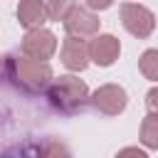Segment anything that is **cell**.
<instances>
[{"label":"cell","instance_id":"cell-1","mask_svg":"<svg viewBox=\"0 0 158 158\" xmlns=\"http://www.w3.org/2000/svg\"><path fill=\"white\" fill-rule=\"evenodd\" d=\"M2 74L22 91L27 94H40L49 86L54 79L49 62H37L30 57H5L2 59Z\"/></svg>","mask_w":158,"mask_h":158},{"label":"cell","instance_id":"cell-2","mask_svg":"<svg viewBox=\"0 0 158 158\" xmlns=\"http://www.w3.org/2000/svg\"><path fill=\"white\" fill-rule=\"evenodd\" d=\"M44 91H47L49 104L54 109L64 111V114L79 111L86 104V99H89V86L79 77H74V74H64L59 79H52Z\"/></svg>","mask_w":158,"mask_h":158},{"label":"cell","instance_id":"cell-3","mask_svg":"<svg viewBox=\"0 0 158 158\" xmlns=\"http://www.w3.org/2000/svg\"><path fill=\"white\" fill-rule=\"evenodd\" d=\"M121 22H123L126 32L138 37V40L151 37L156 30V15L146 5H138V2H123L121 5Z\"/></svg>","mask_w":158,"mask_h":158},{"label":"cell","instance_id":"cell-4","mask_svg":"<svg viewBox=\"0 0 158 158\" xmlns=\"http://www.w3.org/2000/svg\"><path fill=\"white\" fill-rule=\"evenodd\" d=\"M86 101H89L99 114H104V116H118V114H123V109L128 106V94H126V89L118 86V84H104V86H99Z\"/></svg>","mask_w":158,"mask_h":158},{"label":"cell","instance_id":"cell-5","mask_svg":"<svg viewBox=\"0 0 158 158\" xmlns=\"http://www.w3.org/2000/svg\"><path fill=\"white\" fill-rule=\"evenodd\" d=\"M57 52V37L52 30L37 27V30H27L22 37V57L37 59V62H47L52 54Z\"/></svg>","mask_w":158,"mask_h":158},{"label":"cell","instance_id":"cell-6","mask_svg":"<svg viewBox=\"0 0 158 158\" xmlns=\"http://www.w3.org/2000/svg\"><path fill=\"white\" fill-rule=\"evenodd\" d=\"M86 54H89V62H94L99 67H111L118 59V54H121V42L114 35L96 32L86 42Z\"/></svg>","mask_w":158,"mask_h":158},{"label":"cell","instance_id":"cell-7","mask_svg":"<svg viewBox=\"0 0 158 158\" xmlns=\"http://www.w3.org/2000/svg\"><path fill=\"white\" fill-rule=\"evenodd\" d=\"M62 25H64V30H67V35L69 37H79V40H86V37H94L96 32H99V25H101V20L96 17V12H91V10H86V7H74L64 20H62Z\"/></svg>","mask_w":158,"mask_h":158},{"label":"cell","instance_id":"cell-8","mask_svg":"<svg viewBox=\"0 0 158 158\" xmlns=\"http://www.w3.org/2000/svg\"><path fill=\"white\" fill-rule=\"evenodd\" d=\"M59 59L69 72H84L89 67V54H86V42L79 37H64L62 49H59Z\"/></svg>","mask_w":158,"mask_h":158},{"label":"cell","instance_id":"cell-9","mask_svg":"<svg viewBox=\"0 0 158 158\" xmlns=\"http://www.w3.org/2000/svg\"><path fill=\"white\" fill-rule=\"evenodd\" d=\"M17 22L27 30H37L47 22L44 0H20L17 2Z\"/></svg>","mask_w":158,"mask_h":158},{"label":"cell","instance_id":"cell-10","mask_svg":"<svg viewBox=\"0 0 158 158\" xmlns=\"http://www.w3.org/2000/svg\"><path fill=\"white\" fill-rule=\"evenodd\" d=\"M35 158H72V151L67 148V143L64 141H59V138H44L40 146H37V151H35Z\"/></svg>","mask_w":158,"mask_h":158},{"label":"cell","instance_id":"cell-11","mask_svg":"<svg viewBox=\"0 0 158 158\" xmlns=\"http://www.w3.org/2000/svg\"><path fill=\"white\" fill-rule=\"evenodd\" d=\"M141 143L148 151L158 148V116L156 114H148L143 118V123H141Z\"/></svg>","mask_w":158,"mask_h":158},{"label":"cell","instance_id":"cell-12","mask_svg":"<svg viewBox=\"0 0 158 158\" xmlns=\"http://www.w3.org/2000/svg\"><path fill=\"white\" fill-rule=\"evenodd\" d=\"M77 7V0H44V12H47V20H64L72 10Z\"/></svg>","mask_w":158,"mask_h":158},{"label":"cell","instance_id":"cell-13","mask_svg":"<svg viewBox=\"0 0 158 158\" xmlns=\"http://www.w3.org/2000/svg\"><path fill=\"white\" fill-rule=\"evenodd\" d=\"M138 69L148 81L158 79V49H146L138 59Z\"/></svg>","mask_w":158,"mask_h":158},{"label":"cell","instance_id":"cell-14","mask_svg":"<svg viewBox=\"0 0 158 158\" xmlns=\"http://www.w3.org/2000/svg\"><path fill=\"white\" fill-rule=\"evenodd\" d=\"M114 158H148V153H146L143 148H138V146H126V148H121Z\"/></svg>","mask_w":158,"mask_h":158},{"label":"cell","instance_id":"cell-15","mask_svg":"<svg viewBox=\"0 0 158 158\" xmlns=\"http://www.w3.org/2000/svg\"><path fill=\"white\" fill-rule=\"evenodd\" d=\"M84 5H86V10L99 12V10H109L114 5V0H84Z\"/></svg>","mask_w":158,"mask_h":158},{"label":"cell","instance_id":"cell-16","mask_svg":"<svg viewBox=\"0 0 158 158\" xmlns=\"http://www.w3.org/2000/svg\"><path fill=\"white\" fill-rule=\"evenodd\" d=\"M156 96H158V89H151V91H148V96H146L148 114H156Z\"/></svg>","mask_w":158,"mask_h":158},{"label":"cell","instance_id":"cell-17","mask_svg":"<svg viewBox=\"0 0 158 158\" xmlns=\"http://www.w3.org/2000/svg\"><path fill=\"white\" fill-rule=\"evenodd\" d=\"M0 74H2V59H0Z\"/></svg>","mask_w":158,"mask_h":158}]
</instances>
